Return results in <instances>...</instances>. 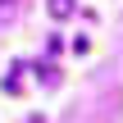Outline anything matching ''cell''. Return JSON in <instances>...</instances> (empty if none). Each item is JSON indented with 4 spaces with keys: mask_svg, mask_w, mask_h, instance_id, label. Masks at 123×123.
Returning <instances> with one entry per match:
<instances>
[{
    "mask_svg": "<svg viewBox=\"0 0 123 123\" xmlns=\"http://www.w3.org/2000/svg\"><path fill=\"white\" fill-rule=\"evenodd\" d=\"M46 9H50V18H73V9H78V0H50Z\"/></svg>",
    "mask_w": 123,
    "mask_h": 123,
    "instance_id": "cell-1",
    "label": "cell"
},
{
    "mask_svg": "<svg viewBox=\"0 0 123 123\" xmlns=\"http://www.w3.org/2000/svg\"><path fill=\"white\" fill-rule=\"evenodd\" d=\"M5 5H14V0H0V9H5Z\"/></svg>",
    "mask_w": 123,
    "mask_h": 123,
    "instance_id": "cell-2",
    "label": "cell"
}]
</instances>
